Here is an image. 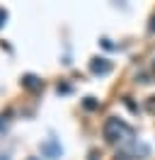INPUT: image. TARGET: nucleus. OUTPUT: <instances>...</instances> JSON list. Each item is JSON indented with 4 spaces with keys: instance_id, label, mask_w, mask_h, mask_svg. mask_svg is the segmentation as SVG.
I'll use <instances>...</instances> for the list:
<instances>
[{
    "instance_id": "f257e3e1",
    "label": "nucleus",
    "mask_w": 155,
    "mask_h": 160,
    "mask_svg": "<svg viewBox=\"0 0 155 160\" xmlns=\"http://www.w3.org/2000/svg\"><path fill=\"white\" fill-rule=\"evenodd\" d=\"M104 138L109 141V143H121V141L131 138V129H128L126 121L112 117V119L104 121Z\"/></svg>"
},
{
    "instance_id": "f03ea898",
    "label": "nucleus",
    "mask_w": 155,
    "mask_h": 160,
    "mask_svg": "<svg viewBox=\"0 0 155 160\" xmlns=\"http://www.w3.org/2000/svg\"><path fill=\"white\" fill-rule=\"evenodd\" d=\"M41 153H44L46 158L56 160V158H61V155H63V148H61V143H58L56 138H48V141H44V143H41Z\"/></svg>"
},
{
    "instance_id": "7ed1b4c3",
    "label": "nucleus",
    "mask_w": 155,
    "mask_h": 160,
    "mask_svg": "<svg viewBox=\"0 0 155 160\" xmlns=\"http://www.w3.org/2000/svg\"><path fill=\"white\" fill-rule=\"evenodd\" d=\"M90 70L95 73V75H107L109 70H112V63L107 58H99V56H95V58L90 61Z\"/></svg>"
},
{
    "instance_id": "20e7f679",
    "label": "nucleus",
    "mask_w": 155,
    "mask_h": 160,
    "mask_svg": "<svg viewBox=\"0 0 155 160\" xmlns=\"http://www.w3.org/2000/svg\"><path fill=\"white\" fill-rule=\"evenodd\" d=\"M22 88H27V90H32V92H37V90H41L44 88V82L34 75V73H27V75H22Z\"/></svg>"
},
{
    "instance_id": "39448f33",
    "label": "nucleus",
    "mask_w": 155,
    "mask_h": 160,
    "mask_svg": "<svg viewBox=\"0 0 155 160\" xmlns=\"http://www.w3.org/2000/svg\"><path fill=\"white\" fill-rule=\"evenodd\" d=\"M82 107H85V109H97V107H99V102L95 100V97H85V100H82Z\"/></svg>"
},
{
    "instance_id": "423d86ee",
    "label": "nucleus",
    "mask_w": 155,
    "mask_h": 160,
    "mask_svg": "<svg viewBox=\"0 0 155 160\" xmlns=\"http://www.w3.org/2000/svg\"><path fill=\"white\" fill-rule=\"evenodd\" d=\"M56 90L66 95V92H70V85H68V82H58V88H56Z\"/></svg>"
},
{
    "instance_id": "0eeeda50",
    "label": "nucleus",
    "mask_w": 155,
    "mask_h": 160,
    "mask_svg": "<svg viewBox=\"0 0 155 160\" xmlns=\"http://www.w3.org/2000/svg\"><path fill=\"white\" fill-rule=\"evenodd\" d=\"M5 20H8V10H5V8H0V27L5 24Z\"/></svg>"
},
{
    "instance_id": "6e6552de",
    "label": "nucleus",
    "mask_w": 155,
    "mask_h": 160,
    "mask_svg": "<svg viewBox=\"0 0 155 160\" xmlns=\"http://www.w3.org/2000/svg\"><path fill=\"white\" fill-rule=\"evenodd\" d=\"M126 107H128V109H131V112H138V107H136V104H133V102H131V100H128V97H126Z\"/></svg>"
},
{
    "instance_id": "1a4fd4ad",
    "label": "nucleus",
    "mask_w": 155,
    "mask_h": 160,
    "mask_svg": "<svg viewBox=\"0 0 155 160\" xmlns=\"http://www.w3.org/2000/svg\"><path fill=\"white\" fill-rule=\"evenodd\" d=\"M102 46H104V49H114V44H112L109 39H102Z\"/></svg>"
},
{
    "instance_id": "9d476101",
    "label": "nucleus",
    "mask_w": 155,
    "mask_h": 160,
    "mask_svg": "<svg viewBox=\"0 0 155 160\" xmlns=\"http://www.w3.org/2000/svg\"><path fill=\"white\" fill-rule=\"evenodd\" d=\"M148 109L155 112V97H150V102H148Z\"/></svg>"
},
{
    "instance_id": "9b49d317",
    "label": "nucleus",
    "mask_w": 155,
    "mask_h": 160,
    "mask_svg": "<svg viewBox=\"0 0 155 160\" xmlns=\"http://www.w3.org/2000/svg\"><path fill=\"white\" fill-rule=\"evenodd\" d=\"M5 126H8V121H5V119H0V131H5Z\"/></svg>"
},
{
    "instance_id": "f8f14e48",
    "label": "nucleus",
    "mask_w": 155,
    "mask_h": 160,
    "mask_svg": "<svg viewBox=\"0 0 155 160\" xmlns=\"http://www.w3.org/2000/svg\"><path fill=\"white\" fill-rule=\"evenodd\" d=\"M90 160H97V150H90Z\"/></svg>"
},
{
    "instance_id": "ddd939ff",
    "label": "nucleus",
    "mask_w": 155,
    "mask_h": 160,
    "mask_svg": "<svg viewBox=\"0 0 155 160\" xmlns=\"http://www.w3.org/2000/svg\"><path fill=\"white\" fill-rule=\"evenodd\" d=\"M0 160H8V158H5V155H0Z\"/></svg>"
},
{
    "instance_id": "4468645a",
    "label": "nucleus",
    "mask_w": 155,
    "mask_h": 160,
    "mask_svg": "<svg viewBox=\"0 0 155 160\" xmlns=\"http://www.w3.org/2000/svg\"><path fill=\"white\" fill-rule=\"evenodd\" d=\"M27 160H39V158H27Z\"/></svg>"
}]
</instances>
